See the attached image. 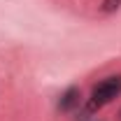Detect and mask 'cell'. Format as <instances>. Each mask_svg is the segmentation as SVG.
I'll use <instances>...</instances> for the list:
<instances>
[{
    "label": "cell",
    "mask_w": 121,
    "mask_h": 121,
    "mask_svg": "<svg viewBox=\"0 0 121 121\" xmlns=\"http://www.w3.org/2000/svg\"><path fill=\"white\" fill-rule=\"evenodd\" d=\"M121 95V75L117 77H107V79H103L95 89H93V93H91V100L89 105H86V112H95V109H100V107L109 105L114 98H119Z\"/></svg>",
    "instance_id": "1"
},
{
    "label": "cell",
    "mask_w": 121,
    "mask_h": 121,
    "mask_svg": "<svg viewBox=\"0 0 121 121\" xmlns=\"http://www.w3.org/2000/svg\"><path fill=\"white\" fill-rule=\"evenodd\" d=\"M79 103V89H68L65 93H63V98H60V109L63 112H70L72 107Z\"/></svg>",
    "instance_id": "2"
},
{
    "label": "cell",
    "mask_w": 121,
    "mask_h": 121,
    "mask_svg": "<svg viewBox=\"0 0 121 121\" xmlns=\"http://www.w3.org/2000/svg\"><path fill=\"white\" fill-rule=\"evenodd\" d=\"M121 7V0H103V14H112V12H117Z\"/></svg>",
    "instance_id": "3"
}]
</instances>
